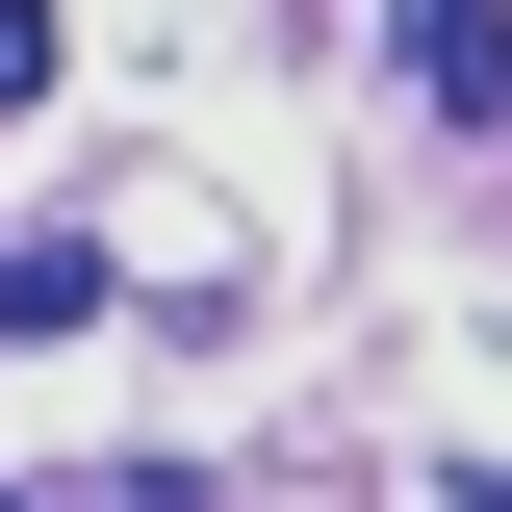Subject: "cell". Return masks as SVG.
<instances>
[{
  "instance_id": "cell-2",
  "label": "cell",
  "mask_w": 512,
  "mask_h": 512,
  "mask_svg": "<svg viewBox=\"0 0 512 512\" xmlns=\"http://www.w3.org/2000/svg\"><path fill=\"white\" fill-rule=\"evenodd\" d=\"M103 308H128V282H103L77 231H0V333H103Z\"/></svg>"
},
{
  "instance_id": "cell-4",
  "label": "cell",
  "mask_w": 512,
  "mask_h": 512,
  "mask_svg": "<svg viewBox=\"0 0 512 512\" xmlns=\"http://www.w3.org/2000/svg\"><path fill=\"white\" fill-rule=\"evenodd\" d=\"M0 512H52V487H0Z\"/></svg>"
},
{
  "instance_id": "cell-1",
  "label": "cell",
  "mask_w": 512,
  "mask_h": 512,
  "mask_svg": "<svg viewBox=\"0 0 512 512\" xmlns=\"http://www.w3.org/2000/svg\"><path fill=\"white\" fill-rule=\"evenodd\" d=\"M384 52H410L436 128H512V0H384Z\"/></svg>"
},
{
  "instance_id": "cell-3",
  "label": "cell",
  "mask_w": 512,
  "mask_h": 512,
  "mask_svg": "<svg viewBox=\"0 0 512 512\" xmlns=\"http://www.w3.org/2000/svg\"><path fill=\"white\" fill-rule=\"evenodd\" d=\"M461 512H512V461H461Z\"/></svg>"
}]
</instances>
